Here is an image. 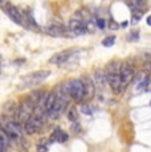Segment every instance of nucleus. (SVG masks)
I'll return each instance as SVG.
<instances>
[{
    "instance_id": "393cba45",
    "label": "nucleus",
    "mask_w": 151,
    "mask_h": 152,
    "mask_svg": "<svg viewBox=\"0 0 151 152\" xmlns=\"http://www.w3.org/2000/svg\"><path fill=\"white\" fill-rule=\"evenodd\" d=\"M37 150L39 151H46L48 150V147H46V145H43V144H39L37 145Z\"/></svg>"
},
{
    "instance_id": "20e7f679",
    "label": "nucleus",
    "mask_w": 151,
    "mask_h": 152,
    "mask_svg": "<svg viewBox=\"0 0 151 152\" xmlns=\"http://www.w3.org/2000/svg\"><path fill=\"white\" fill-rule=\"evenodd\" d=\"M77 50H72V49H69V50H62L61 53H57L54 54L53 57L49 60V64H56V65H68V64L72 62V60L73 58L77 57Z\"/></svg>"
},
{
    "instance_id": "4468645a",
    "label": "nucleus",
    "mask_w": 151,
    "mask_h": 152,
    "mask_svg": "<svg viewBox=\"0 0 151 152\" xmlns=\"http://www.w3.org/2000/svg\"><path fill=\"white\" fill-rule=\"evenodd\" d=\"M127 5L131 11L134 10H143L144 8V1L143 0H127Z\"/></svg>"
},
{
    "instance_id": "9b49d317",
    "label": "nucleus",
    "mask_w": 151,
    "mask_h": 152,
    "mask_svg": "<svg viewBox=\"0 0 151 152\" xmlns=\"http://www.w3.org/2000/svg\"><path fill=\"white\" fill-rule=\"evenodd\" d=\"M93 81H94V83L98 85L100 87L105 86V83L107 82V75H106V73L103 72V70H98V72H95V74L93 75Z\"/></svg>"
},
{
    "instance_id": "7ed1b4c3",
    "label": "nucleus",
    "mask_w": 151,
    "mask_h": 152,
    "mask_svg": "<svg viewBox=\"0 0 151 152\" xmlns=\"http://www.w3.org/2000/svg\"><path fill=\"white\" fill-rule=\"evenodd\" d=\"M85 81L84 80H73L70 81V97L74 102H81L85 99Z\"/></svg>"
},
{
    "instance_id": "cd10ccee",
    "label": "nucleus",
    "mask_w": 151,
    "mask_h": 152,
    "mask_svg": "<svg viewBox=\"0 0 151 152\" xmlns=\"http://www.w3.org/2000/svg\"><path fill=\"white\" fill-rule=\"evenodd\" d=\"M3 1H4V0H0V3H3Z\"/></svg>"
},
{
    "instance_id": "412c9836",
    "label": "nucleus",
    "mask_w": 151,
    "mask_h": 152,
    "mask_svg": "<svg viewBox=\"0 0 151 152\" xmlns=\"http://www.w3.org/2000/svg\"><path fill=\"white\" fill-rule=\"evenodd\" d=\"M139 39V31H133L131 33L129 34V40L130 41H136Z\"/></svg>"
},
{
    "instance_id": "a211bd4d",
    "label": "nucleus",
    "mask_w": 151,
    "mask_h": 152,
    "mask_svg": "<svg viewBox=\"0 0 151 152\" xmlns=\"http://www.w3.org/2000/svg\"><path fill=\"white\" fill-rule=\"evenodd\" d=\"M95 27L100 29H103L106 27V21L103 19H101V17H97V19H95Z\"/></svg>"
},
{
    "instance_id": "9d476101",
    "label": "nucleus",
    "mask_w": 151,
    "mask_h": 152,
    "mask_svg": "<svg viewBox=\"0 0 151 152\" xmlns=\"http://www.w3.org/2000/svg\"><path fill=\"white\" fill-rule=\"evenodd\" d=\"M68 140V134L65 132V131L60 130V128H56V130L53 131V134H52L51 139H49V142H59V143H64Z\"/></svg>"
},
{
    "instance_id": "aec40b11",
    "label": "nucleus",
    "mask_w": 151,
    "mask_h": 152,
    "mask_svg": "<svg viewBox=\"0 0 151 152\" xmlns=\"http://www.w3.org/2000/svg\"><path fill=\"white\" fill-rule=\"evenodd\" d=\"M70 128H72V131L76 134H78L81 131V126L80 123H78V121H76V122H72V126H70Z\"/></svg>"
},
{
    "instance_id": "c85d7f7f",
    "label": "nucleus",
    "mask_w": 151,
    "mask_h": 152,
    "mask_svg": "<svg viewBox=\"0 0 151 152\" xmlns=\"http://www.w3.org/2000/svg\"><path fill=\"white\" fill-rule=\"evenodd\" d=\"M150 104H151V102H150Z\"/></svg>"
},
{
    "instance_id": "f03ea898",
    "label": "nucleus",
    "mask_w": 151,
    "mask_h": 152,
    "mask_svg": "<svg viewBox=\"0 0 151 152\" xmlns=\"http://www.w3.org/2000/svg\"><path fill=\"white\" fill-rule=\"evenodd\" d=\"M49 75H51L49 70H37V72H33V73H31V74H28L27 77H24V80H23V86L24 87L37 86L39 83L44 82Z\"/></svg>"
},
{
    "instance_id": "dca6fc26",
    "label": "nucleus",
    "mask_w": 151,
    "mask_h": 152,
    "mask_svg": "<svg viewBox=\"0 0 151 152\" xmlns=\"http://www.w3.org/2000/svg\"><path fill=\"white\" fill-rule=\"evenodd\" d=\"M81 113L85 114V115H93V107L88 103L82 104V106H81Z\"/></svg>"
},
{
    "instance_id": "f257e3e1",
    "label": "nucleus",
    "mask_w": 151,
    "mask_h": 152,
    "mask_svg": "<svg viewBox=\"0 0 151 152\" xmlns=\"http://www.w3.org/2000/svg\"><path fill=\"white\" fill-rule=\"evenodd\" d=\"M34 109H36V103H33L29 98H27L24 102H21L19 109L16 110L15 119L17 122H25L27 119H29L33 115Z\"/></svg>"
},
{
    "instance_id": "6ab92c4d",
    "label": "nucleus",
    "mask_w": 151,
    "mask_h": 152,
    "mask_svg": "<svg viewBox=\"0 0 151 152\" xmlns=\"http://www.w3.org/2000/svg\"><path fill=\"white\" fill-rule=\"evenodd\" d=\"M27 20L29 21V24L32 25V27H37V23L34 21V17H33V15H32L31 11H28L27 12Z\"/></svg>"
},
{
    "instance_id": "f3484780",
    "label": "nucleus",
    "mask_w": 151,
    "mask_h": 152,
    "mask_svg": "<svg viewBox=\"0 0 151 152\" xmlns=\"http://www.w3.org/2000/svg\"><path fill=\"white\" fill-rule=\"evenodd\" d=\"M114 42H115V36H109V37H106V39L102 40V45L106 46V48L111 46Z\"/></svg>"
},
{
    "instance_id": "4be33fe9",
    "label": "nucleus",
    "mask_w": 151,
    "mask_h": 152,
    "mask_svg": "<svg viewBox=\"0 0 151 152\" xmlns=\"http://www.w3.org/2000/svg\"><path fill=\"white\" fill-rule=\"evenodd\" d=\"M109 28L111 29V31H115V29L119 28V24H118V23L115 21V20H113V19H111V20L109 21Z\"/></svg>"
},
{
    "instance_id": "bb28decb",
    "label": "nucleus",
    "mask_w": 151,
    "mask_h": 152,
    "mask_svg": "<svg viewBox=\"0 0 151 152\" xmlns=\"http://www.w3.org/2000/svg\"><path fill=\"white\" fill-rule=\"evenodd\" d=\"M146 21H147V25H150V27H151V16L147 17V19H146Z\"/></svg>"
},
{
    "instance_id": "5701e85b",
    "label": "nucleus",
    "mask_w": 151,
    "mask_h": 152,
    "mask_svg": "<svg viewBox=\"0 0 151 152\" xmlns=\"http://www.w3.org/2000/svg\"><path fill=\"white\" fill-rule=\"evenodd\" d=\"M85 24H86V29H88L89 33H93V32H94V25H95V23L93 24L92 21H88V23H85Z\"/></svg>"
},
{
    "instance_id": "6e6552de",
    "label": "nucleus",
    "mask_w": 151,
    "mask_h": 152,
    "mask_svg": "<svg viewBox=\"0 0 151 152\" xmlns=\"http://www.w3.org/2000/svg\"><path fill=\"white\" fill-rule=\"evenodd\" d=\"M69 29H70V32L73 34H76V36H82V34H85L86 32H88L86 24L82 20L77 19V17H74V19H72L70 21H69Z\"/></svg>"
},
{
    "instance_id": "0eeeda50",
    "label": "nucleus",
    "mask_w": 151,
    "mask_h": 152,
    "mask_svg": "<svg viewBox=\"0 0 151 152\" xmlns=\"http://www.w3.org/2000/svg\"><path fill=\"white\" fill-rule=\"evenodd\" d=\"M4 130L7 131V134L11 136V138L16 139V138H21L24 128L21 127L20 122L16 121V122H7L4 126Z\"/></svg>"
},
{
    "instance_id": "ddd939ff",
    "label": "nucleus",
    "mask_w": 151,
    "mask_h": 152,
    "mask_svg": "<svg viewBox=\"0 0 151 152\" xmlns=\"http://www.w3.org/2000/svg\"><path fill=\"white\" fill-rule=\"evenodd\" d=\"M85 81V99H90L94 97V93H95V89H94V81L93 80H84Z\"/></svg>"
},
{
    "instance_id": "423d86ee",
    "label": "nucleus",
    "mask_w": 151,
    "mask_h": 152,
    "mask_svg": "<svg viewBox=\"0 0 151 152\" xmlns=\"http://www.w3.org/2000/svg\"><path fill=\"white\" fill-rule=\"evenodd\" d=\"M121 78H122V87L126 89L129 83L134 80V68L129 62H125L121 65Z\"/></svg>"
},
{
    "instance_id": "a878e982",
    "label": "nucleus",
    "mask_w": 151,
    "mask_h": 152,
    "mask_svg": "<svg viewBox=\"0 0 151 152\" xmlns=\"http://www.w3.org/2000/svg\"><path fill=\"white\" fill-rule=\"evenodd\" d=\"M127 25H129V21H123V23L121 24V27H122V28H126Z\"/></svg>"
},
{
    "instance_id": "b1692460",
    "label": "nucleus",
    "mask_w": 151,
    "mask_h": 152,
    "mask_svg": "<svg viewBox=\"0 0 151 152\" xmlns=\"http://www.w3.org/2000/svg\"><path fill=\"white\" fill-rule=\"evenodd\" d=\"M7 143H4V142H3V140H0V151H4L5 150V148H7Z\"/></svg>"
},
{
    "instance_id": "f8f14e48",
    "label": "nucleus",
    "mask_w": 151,
    "mask_h": 152,
    "mask_svg": "<svg viewBox=\"0 0 151 152\" xmlns=\"http://www.w3.org/2000/svg\"><path fill=\"white\" fill-rule=\"evenodd\" d=\"M57 97H59L57 90H56V91L49 93V94L46 95V101H45V110H46V113H48V111L54 106V103H56V101H57Z\"/></svg>"
},
{
    "instance_id": "39448f33",
    "label": "nucleus",
    "mask_w": 151,
    "mask_h": 152,
    "mask_svg": "<svg viewBox=\"0 0 151 152\" xmlns=\"http://www.w3.org/2000/svg\"><path fill=\"white\" fill-rule=\"evenodd\" d=\"M4 10H5V13L8 15V17H10L13 23L21 25V27H27V25H25V23H24V19H23V13L17 10L15 5H12L11 3H7V4H5V7H4Z\"/></svg>"
},
{
    "instance_id": "2eb2a0df",
    "label": "nucleus",
    "mask_w": 151,
    "mask_h": 152,
    "mask_svg": "<svg viewBox=\"0 0 151 152\" xmlns=\"http://www.w3.org/2000/svg\"><path fill=\"white\" fill-rule=\"evenodd\" d=\"M68 118L70 122H76L78 121V113H77V109L76 107H72V109H69L68 111Z\"/></svg>"
},
{
    "instance_id": "1a4fd4ad",
    "label": "nucleus",
    "mask_w": 151,
    "mask_h": 152,
    "mask_svg": "<svg viewBox=\"0 0 151 152\" xmlns=\"http://www.w3.org/2000/svg\"><path fill=\"white\" fill-rule=\"evenodd\" d=\"M44 32L53 37H62V36H68L69 31L68 28H65L64 25H59V24H51L46 28H44Z\"/></svg>"
}]
</instances>
